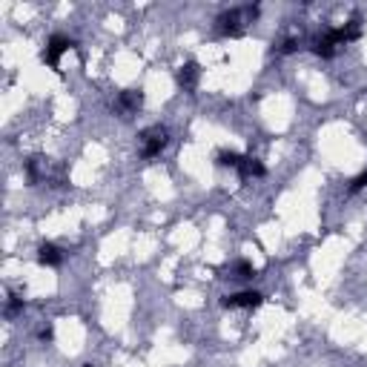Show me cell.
Wrapping results in <instances>:
<instances>
[{
    "label": "cell",
    "mask_w": 367,
    "mask_h": 367,
    "mask_svg": "<svg viewBox=\"0 0 367 367\" xmlns=\"http://www.w3.org/2000/svg\"><path fill=\"white\" fill-rule=\"evenodd\" d=\"M359 35H361V17L353 15L344 26H333V29H327L324 35H319L310 49H313V55L324 57V61H330V57H336L341 52V46L359 41Z\"/></svg>",
    "instance_id": "6da1fadb"
},
{
    "label": "cell",
    "mask_w": 367,
    "mask_h": 367,
    "mask_svg": "<svg viewBox=\"0 0 367 367\" xmlns=\"http://www.w3.org/2000/svg\"><path fill=\"white\" fill-rule=\"evenodd\" d=\"M69 49H75V41H69L66 35H52L49 44H46V49H44V64L52 66V69H57V66H61V57H64Z\"/></svg>",
    "instance_id": "8992f818"
},
{
    "label": "cell",
    "mask_w": 367,
    "mask_h": 367,
    "mask_svg": "<svg viewBox=\"0 0 367 367\" xmlns=\"http://www.w3.org/2000/svg\"><path fill=\"white\" fill-rule=\"evenodd\" d=\"M367 187V169L361 172V176H356L353 181H350V192H359V189H364Z\"/></svg>",
    "instance_id": "5bb4252c"
},
{
    "label": "cell",
    "mask_w": 367,
    "mask_h": 367,
    "mask_svg": "<svg viewBox=\"0 0 367 367\" xmlns=\"http://www.w3.org/2000/svg\"><path fill=\"white\" fill-rule=\"evenodd\" d=\"M227 279H236V281H253L256 279V267L250 261H236L229 267V276Z\"/></svg>",
    "instance_id": "8fae6325"
},
{
    "label": "cell",
    "mask_w": 367,
    "mask_h": 367,
    "mask_svg": "<svg viewBox=\"0 0 367 367\" xmlns=\"http://www.w3.org/2000/svg\"><path fill=\"white\" fill-rule=\"evenodd\" d=\"M261 301H264V296L256 293V290H244V293H233V296L221 299L227 310H256V307H261Z\"/></svg>",
    "instance_id": "52a82bcc"
},
{
    "label": "cell",
    "mask_w": 367,
    "mask_h": 367,
    "mask_svg": "<svg viewBox=\"0 0 367 367\" xmlns=\"http://www.w3.org/2000/svg\"><path fill=\"white\" fill-rule=\"evenodd\" d=\"M37 336H41V341H52V339H55V330H52V327H44V330L37 333Z\"/></svg>",
    "instance_id": "2e32d148"
},
{
    "label": "cell",
    "mask_w": 367,
    "mask_h": 367,
    "mask_svg": "<svg viewBox=\"0 0 367 367\" xmlns=\"http://www.w3.org/2000/svg\"><path fill=\"white\" fill-rule=\"evenodd\" d=\"M296 49H299V41H296V37H287V41L279 46L281 55H290V52H296Z\"/></svg>",
    "instance_id": "9a60e30c"
},
{
    "label": "cell",
    "mask_w": 367,
    "mask_h": 367,
    "mask_svg": "<svg viewBox=\"0 0 367 367\" xmlns=\"http://www.w3.org/2000/svg\"><path fill=\"white\" fill-rule=\"evenodd\" d=\"M167 144H169V132H167V126H161V124H152V126H147V129L138 132L141 158H147V161L158 158L161 152L167 149Z\"/></svg>",
    "instance_id": "277c9868"
},
{
    "label": "cell",
    "mask_w": 367,
    "mask_h": 367,
    "mask_svg": "<svg viewBox=\"0 0 367 367\" xmlns=\"http://www.w3.org/2000/svg\"><path fill=\"white\" fill-rule=\"evenodd\" d=\"M198 81H201V66H198L196 61H187V64L178 66V72H176V84H178L187 95H192V92L198 89Z\"/></svg>",
    "instance_id": "ba28073f"
},
{
    "label": "cell",
    "mask_w": 367,
    "mask_h": 367,
    "mask_svg": "<svg viewBox=\"0 0 367 367\" xmlns=\"http://www.w3.org/2000/svg\"><path fill=\"white\" fill-rule=\"evenodd\" d=\"M26 178H29V184H55V187H64L66 184V169L64 167H55L44 156H32L26 161Z\"/></svg>",
    "instance_id": "3957f363"
},
{
    "label": "cell",
    "mask_w": 367,
    "mask_h": 367,
    "mask_svg": "<svg viewBox=\"0 0 367 367\" xmlns=\"http://www.w3.org/2000/svg\"><path fill=\"white\" fill-rule=\"evenodd\" d=\"M258 15H261V6H256V3L233 6V9H227V12L218 15L216 32L224 35V37H241L250 26H253V23L258 21Z\"/></svg>",
    "instance_id": "7a4b0ae2"
},
{
    "label": "cell",
    "mask_w": 367,
    "mask_h": 367,
    "mask_svg": "<svg viewBox=\"0 0 367 367\" xmlns=\"http://www.w3.org/2000/svg\"><path fill=\"white\" fill-rule=\"evenodd\" d=\"M37 264L41 267H61L64 264V250L55 247V244H41L37 247Z\"/></svg>",
    "instance_id": "30bf717a"
},
{
    "label": "cell",
    "mask_w": 367,
    "mask_h": 367,
    "mask_svg": "<svg viewBox=\"0 0 367 367\" xmlns=\"http://www.w3.org/2000/svg\"><path fill=\"white\" fill-rule=\"evenodd\" d=\"M238 161H241V156H238V152H218V156H216V164L218 167H229V169H236L238 167Z\"/></svg>",
    "instance_id": "7c38bea8"
},
{
    "label": "cell",
    "mask_w": 367,
    "mask_h": 367,
    "mask_svg": "<svg viewBox=\"0 0 367 367\" xmlns=\"http://www.w3.org/2000/svg\"><path fill=\"white\" fill-rule=\"evenodd\" d=\"M21 310H23V299L21 296H9V301H6V319H15Z\"/></svg>",
    "instance_id": "4fadbf2b"
},
{
    "label": "cell",
    "mask_w": 367,
    "mask_h": 367,
    "mask_svg": "<svg viewBox=\"0 0 367 367\" xmlns=\"http://www.w3.org/2000/svg\"><path fill=\"white\" fill-rule=\"evenodd\" d=\"M236 172H238L241 181H253V178H264V176H267V167H264L258 158H253V156H241Z\"/></svg>",
    "instance_id": "9c48e42d"
},
{
    "label": "cell",
    "mask_w": 367,
    "mask_h": 367,
    "mask_svg": "<svg viewBox=\"0 0 367 367\" xmlns=\"http://www.w3.org/2000/svg\"><path fill=\"white\" fill-rule=\"evenodd\" d=\"M141 106H144V92L141 89H124L118 98H115L112 112L118 115V118H132V115H138Z\"/></svg>",
    "instance_id": "5b68a950"
}]
</instances>
